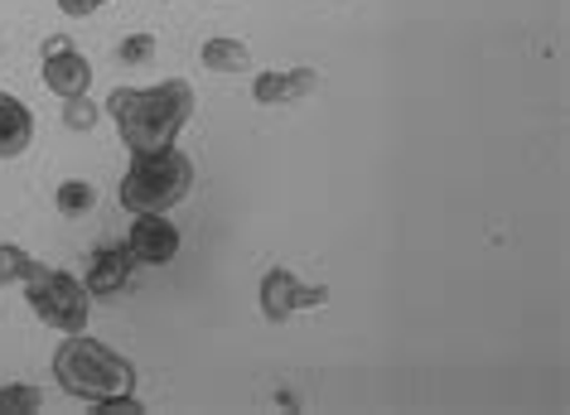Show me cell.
Returning a JSON list of instances; mask_svg holds the SVG:
<instances>
[{"mask_svg":"<svg viewBox=\"0 0 570 415\" xmlns=\"http://www.w3.org/2000/svg\"><path fill=\"white\" fill-rule=\"evenodd\" d=\"M107 0H59V10L68 20H82V16H92V10H102Z\"/></svg>","mask_w":570,"mask_h":415,"instance_id":"obj_17","label":"cell"},{"mask_svg":"<svg viewBox=\"0 0 570 415\" xmlns=\"http://www.w3.org/2000/svg\"><path fill=\"white\" fill-rule=\"evenodd\" d=\"M256 299H262L266 324H285L291 314L324 309V305H330V290H324V285L295 280V270H285V266H271L262 276V290H256Z\"/></svg>","mask_w":570,"mask_h":415,"instance_id":"obj_5","label":"cell"},{"mask_svg":"<svg viewBox=\"0 0 570 415\" xmlns=\"http://www.w3.org/2000/svg\"><path fill=\"white\" fill-rule=\"evenodd\" d=\"M194 88L184 78H165L155 88H111L102 111L117 121L121 146L131 155L175 146L179 131L194 121Z\"/></svg>","mask_w":570,"mask_h":415,"instance_id":"obj_1","label":"cell"},{"mask_svg":"<svg viewBox=\"0 0 570 415\" xmlns=\"http://www.w3.org/2000/svg\"><path fill=\"white\" fill-rule=\"evenodd\" d=\"M45 88L53 97H88L92 92V63L82 59V53L68 45V39H49V49H45Z\"/></svg>","mask_w":570,"mask_h":415,"instance_id":"obj_7","label":"cell"},{"mask_svg":"<svg viewBox=\"0 0 570 415\" xmlns=\"http://www.w3.org/2000/svg\"><path fill=\"white\" fill-rule=\"evenodd\" d=\"M92 204H97V189L88 179H63L59 194H53V208H59L63 218H82V213H92Z\"/></svg>","mask_w":570,"mask_h":415,"instance_id":"obj_14","label":"cell"},{"mask_svg":"<svg viewBox=\"0 0 570 415\" xmlns=\"http://www.w3.org/2000/svg\"><path fill=\"white\" fill-rule=\"evenodd\" d=\"M198 63H204L208 73H247V68H252V49L242 45V39L218 34V39H208V45L198 49Z\"/></svg>","mask_w":570,"mask_h":415,"instance_id":"obj_11","label":"cell"},{"mask_svg":"<svg viewBox=\"0 0 570 415\" xmlns=\"http://www.w3.org/2000/svg\"><path fill=\"white\" fill-rule=\"evenodd\" d=\"M97 117H102V107L88 102V97H68V102H63V121H68V131H92Z\"/></svg>","mask_w":570,"mask_h":415,"instance_id":"obj_15","label":"cell"},{"mask_svg":"<svg viewBox=\"0 0 570 415\" xmlns=\"http://www.w3.org/2000/svg\"><path fill=\"white\" fill-rule=\"evenodd\" d=\"M35 270H39V256L16 247V241H0V290H6V285H24Z\"/></svg>","mask_w":570,"mask_h":415,"instance_id":"obj_12","label":"cell"},{"mask_svg":"<svg viewBox=\"0 0 570 415\" xmlns=\"http://www.w3.org/2000/svg\"><path fill=\"white\" fill-rule=\"evenodd\" d=\"M189 189H194V160L179 146H165V150L131 155V169L121 175L117 198H121V208L136 218V213L179 208L184 198H189Z\"/></svg>","mask_w":570,"mask_h":415,"instance_id":"obj_3","label":"cell"},{"mask_svg":"<svg viewBox=\"0 0 570 415\" xmlns=\"http://www.w3.org/2000/svg\"><path fill=\"white\" fill-rule=\"evenodd\" d=\"M45 411V392L35 382H6L0 386V415H35Z\"/></svg>","mask_w":570,"mask_h":415,"instance_id":"obj_13","label":"cell"},{"mask_svg":"<svg viewBox=\"0 0 570 415\" xmlns=\"http://www.w3.org/2000/svg\"><path fill=\"white\" fill-rule=\"evenodd\" d=\"M35 146V111L16 92H0V160H20Z\"/></svg>","mask_w":570,"mask_h":415,"instance_id":"obj_9","label":"cell"},{"mask_svg":"<svg viewBox=\"0 0 570 415\" xmlns=\"http://www.w3.org/2000/svg\"><path fill=\"white\" fill-rule=\"evenodd\" d=\"M24 299H30L35 319H45L49 328H59V334H82L92 319V295L88 285L78 276H68V270H53L39 261V270L30 280H24Z\"/></svg>","mask_w":570,"mask_h":415,"instance_id":"obj_4","label":"cell"},{"mask_svg":"<svg viewBox=\"0 0 570 415\" xmlns=\"http://www.w3.org/2000/svg\"><path fill=\"white\" fill-rule=\"evenodd\" d=\"M53 382L63 386L73 401H111V396H131L136 392V367L126 363L117 348L82 334H68L53 353Z\"/></svg>","mask_w":570,"mask_h":415,"instance_id":"obj_2","label":"cell"},{"mask_svg":"<svg viewBox=\"0 0 570 415\" xmlns=\"http://www.w3.org/2000/svg\"><path fill=\"white\" fill-rule=\"evenodd\" d=\"M131 251H117V247H102L92 256L88 276H82V285H88V295H121L126 285H131Z\"/></svg>","mask_w":570,"mask_h":415,"instance_id":"obj_10","label":"cell"},{"mask_svg":"<svg viewBox=\"0 0 570 415\" xmlns=\"http://www.w3.org/2000/svg\"><path fill=\"white\" fill-rule=\"evenodd\" d=\"M320 88V73L315 68H285V73H256L252 78V97L262 107H291V102H305L309 92Z\"/></svg>","mask_w":570,"mask_h":415,"instance_id":"obj_8","label":"cell"},{"mask_svg":"<svg viewBox=\"0 0 570 415\" xmlns=\"http://www.w3.org/2000/svg\"><path fill=\"white\" fill-rule=\"evenodd\" d=\"M117 59H121V63H131V68L150 63V59H155V34H131V39H121Z\"/></svg>","mask_w":570,"mask_h":415,"instance_id":"obj_16","label":"cell"},{"mask_svg":"<svg viewBox=\"0 0 570 415\" xmlns=\"http://www.w3.org/2000/svg\"><path fill=\"white\" fill-rule=\"evenodd\" d=\"M126 251L136 266H169L179 256V227L165 213H136L131 233H126Z\"/></svg>","mask_w":570,"mask_h":415,"instance_id":"obj_6","label":"cell"}]
</instances>
